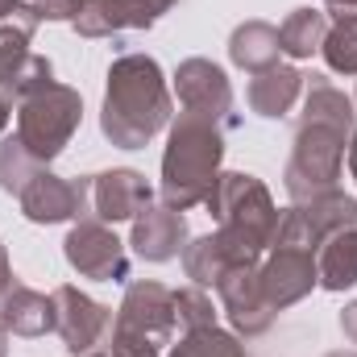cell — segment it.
<instances>
[{
	"label": "cell",
	"instance_id": "36",
	"mask_svg": "<svg viewBox=\"0 0 357 357\" xmlns=\"http://www.w3.org/2000/svg\"><path fill=\"white\" fill-rule=\"evenodd\" d=\"M154 4H158L162 13H167V8H175V0H154Z\"/></svg>",
	"mask_w": 357,
	"mask_h": 357
},
{
	"label": "cell",
	"instance_id": "9",
	"mask_svg": "<svg viewBox=\"0 0 357 357\" xmlns=\"http://www.w3.org/2000/svg\"><path fill=\"white\" fill-rule=\"evenodd\" d=\"M175 91H178V108L199 116V121H212L216 129H237V104H233V88H229V75L212 63V59H187L178 63L175 71Z\"/></svg>",
	"mask_w": 357,
	"mask_h": 357
},
{
	"label": "cell",
	"instance_id": "22",
	"mask_svg": "<svg viewBox=\"0 0 357 357\" xmlns=\"http://www.w3.org/2000/svg\"><path fill=\"white\" fill-rule=\"evenodd\" d=\"M324 33H328V13H320V8H295L278 25V46L291 59H312L324 46Z\"/></svg>",
	"mask_w": 357,
	"mask_h": 357
},
{
	"label": "cell",
	"instance_id": "16",
	"mask_svg": "<svg viewBox=\"0 0 357 357\" xmlns=\"http://www.w3.org/2000/svg\"><path fill=\"white\" fill-rule=\"evenodd\" d=\"M0 328L13 337H46L54 328V299L38 295L25 282H13L0 299Z\"/></svg>",
	"mask_w": 357,
	"mask_h": 357
},
{
	"label": "cell",
	"instance_id": "32",
	"mask_svg": "<svg viewBox=\"0 0 357 357\" xmlns=\"http://www.w3.org/2000/svg\"><path fill=\"white\" fill-rule=\"evenodd\" d=\"M349 175L357 178V133L349 137Z\"/></svg>",
	"mask_w": 357,
	"mask_h": 357
},
{
	"label": "cell",
	"instance_id": "4",
	"mask_svg": "<svg viewBox=\"0 0 357 357\" xmlns=\"http://www.w3.org/2000/svg\"><path fill=\"white\" fill-rule=\"evenodd\" d=\"M208 212L216 216V237L241 258V262H258L274 241L278 229V208L270 199L266 183L245 171H220L212 195H208Z\"/></svg>",
	"mask_w": 357,
	"mask_h": 357
},
{
	"label": "cell",
	"instance_id": "27",
	"mask_svg": "<svg viewBox=\"0 0 357 357\" xmlns=\"http://www.w3.org/2000/svg\"><path fill=\"white\" fill-rule=\"evenodd\" d=\"M29 54H33V50H29ZM29 54H13V50H4V46H0V88H4V91L13 88V75L21 71V63H25ZM8 96H13V91H8Z\"/></svg>",
	"mask_w": 357,
	"mask_h": 357
},
{
	"label": "cell",
	"instance_id": "12",
	"mask_svg": "<svg viewBox=\"0 0 357 357\" xmlns=\"http://www.w3.org/2000/svg\"><path fill=\"white\" fill-rule=\"evenodd\" d=\"M216 291H220V303H225V316L233 320V328L241 333V337H262L274 328V307L266 303V295H262V282H258V262H250V266H233L220 282H216Z\"/></svg>",
	"mask_w": 357,
	"mask_h": 357
},
{
	"label": "cell",
	"instance_id": "34",
	"mask_svg": "<svg viewBox=\"0 0 357 357\" xmlns=\"http://www.w3.org/2000/svg\"><path fill=\"white\" fill-rule=\"evenodd\" d=\"M8 354V333H4V328H0V357Z\"/></svg>",
	"mask_w": 357,
	"mask_h": 357
},
{
	"label": "cell",
	"instance_id": "19",
	"mask_svg": "<svg viewBox=\"0 0 357 357\" xmlns=\"http://www.w3.org/2000/svg\"><path fill=\"white\" fill-rule=\"evenodd\" d=\"M278 54H282V46H278V25H270V21H245V25H237L233 38H229V59H233L241 71H250V75L274 67Z\"/></svg>",
	"mask_w": 357,
	"mask_h": 357
},
{
	"label": "cell",
	"instance_id": "23",
	"mask_svg": "<svg viewBox=\"0 0 357 357\" xmlns=\"http://www.w3.org/2000/svg\"><path fill=\"white\" fill-rule=\"evenodd\" d=\"M42 171H46V167H42V162L21 146V137H17V133L0 142V187H4L8 195H21V191L42 175Z\"/></svg>",
	"mask_w": 357,
	"mask_h": 357
},
{
	"label": "cell",
	"instance_id": "33",
	"mask_svg": "<svg viewBox=\"0 0 357 357\" xmlns=\"http://www.w3.org/2000/svg\"><path fill=\"white\" fill-rule=\"evenodd\" d=\"M17 4H21V0H0V17H4V13H13Z\"/></svg>",
	"mask_w": 357,
	"mask_h": 357
},
{
	"label": "cell",
	"instance_id": "25",
	"mask_svg": "<svg viewBox=\"0 0 357 357\" xmlns=\"http://www.w3.org/2000/svg\"><path fill=\"white\" fill-rule=\"evenodd\" d=\"M171 357H245V349H241V341L233 333L212 324V328L183 333V341L171 349Z\"/></svg>",
	"mask_w": 357,
	"mask_h": 357
},
{
	"label": "cell",
	"instance_id": "30",
	"mask_svg": "<svg viewBox=\"0 0 357 357\" xmlns=\"http://www.w3.org/2000/svg\"><path fill=\"white\" fill-rule=\"evenodd\" d=\"M337 17H349V13H357V0H324Z\"/></svg>",
	"mask_w": 357,
	"mask_h": 357
},
{
	"label": "cell",
	"instance_id": "39",
	"mask_svg": "<svg viewBox=\"0 0 357 357\" xmlns=\"http://www.w3.org/2000/svg\"><path fill=\"white\" fill-rule=\"evenodd\" d=\"M354 108H357V96H354Z\"/></svg>",
	"mask_w": 357,
	"mask_h": 357
},
{
	"label": "cell",
	"instance_id": "6",
	"mask_svg": "<svg viewBox=\"0 0 357 357\" xmlns=\"http://www.w3.org/2000/svg\"><path fill=\"white\" fill-rule=\"evenodd\" d=\"M171 333H175V291L154 278L129 282L112 320L108 349L116 357H158Z\"/></svg>",
	"mask_w": 357,
	"mask_h": 357
},
{
	"label": "cell",
	"instance_id": "14",
	"mask_svg": "<svg viewBox=\"0 0 357 357\" xmlns=\"http://www.w3.org/2000/svg\"><path fill=\"white\" fill-rule=\"evenodd\" d=\"M162 17L154 0H84L79 17L71 21L84 38H116L125 29H150Z\"/></svg>",
	"mask_w": 357,
	"mask_h": 357
},
{
	"label": "cell",
	"instance_id": "3",
	"mask_svg": "<svg viewBox=\"0 0 357 357\" xmlns=\"http://www.w3.org/2000/svg\"><path fill=\"white\" fill-rule=\"evenodd\" d=\"M225 162V129H216L212 121H199L191 112H178L171 121V137H167V154H162V204L167 208H195L208 204L216 178Z\"/></svg>",
	"mask_w": 357,
	"mask_h": 357
},
{
	"label": "cell",
	"instance_id": "10",
	"mask_svg": "<svg viewBox=\"0 0 357 357\" xmlns=\"http://www.w3.org/2000/svg\"><path fill=\"white\" fill-rule=\"evenodd\" d=\"M50 299H54V333L63 337V345H67L75 357L96 354V349L108 345L112 320H116L112 307L96 303L91 295H84V291L71 287V282H63Z\"/></svg>",
	"mask_w": 357,
	"mask_h": 357
},
{
	"label": "cell",
	"instance_id": "35",
	"mask_svg": "<svg viewBox=\"0 0 357 357\" xmlns=\"http://www.w3.org/2000/svg\"><path fill=\"white\" fill-rule=\"evenodd\" d=\"M84 357H116L112 349H96V354H84Z\"/></svg>",
	"mask_w": 357,
	"mask_h": 357
},
{
	"label": "cell",
	"instance_id": "13",
	"mask_svg": "<svg viewBox=\"0 0 357 357\" xmlns=\"http://www.w3.org/2000/svg\"><path fill=\"white\" fill-rule=\"evenodd\" d=\"M129 245L146 262H171V258H178L187 250V216L178 208H167V204H150L133 220Z\"/></svg>",
	"mask_w": 357,
	"mask_h": 357
},
{
	"label": "cell",
	"instance_id": "11",
	"mask_svg": "<svg viewBox=\"0 0 357 357\" xmlns=\"http://www.w3.org/2000/svg\"><path fill=\"white\" fill-rule=\"evenodd\" d=\"M63 254L71 270H79L84 278L96 282H125L129 278V254H125V241L104 225V220H79L71 225L67 241H63Z\"/></svg>",
	"mask_w": 357,
	"mask_h": 357
},
{
	"label": "cell",
	"instance_id": "7",
	"mask_svg": "<svg viewBox=\"0 0 357 357\" xmlns=\"http://www.w3.org/2000/svg\"><path fill=\"white\" fill-rule=\"evenodd\" d=\"M79 121H84V100H79V91L67 88V84H46V88H38L33 96L21 100L17 137H21V146L46 167V162H54V158L71 146Z\"/></svg>",
	"mask_w": 357,
	"mask_h": 357
},
{
	"label": "cell",
	"instance_id": "1",
	"mask_svg": "<svg viewBox=\"0 0 357 357\" xmlns=\"http://www.w3.org/2000/svg\"><path fill=\"white\" fill-rule=\"evenodd\" d=\"M303 91H307L303 112L295 121L291 158L282 171V187H287L291 204H303V199L337 187L357 121L354 100L337 84H328V75H312V79L303 75Z\"/></svg>",
	"mask_w": 357,
	"mask_h": 357
},
{
	"label": "cell",
	"instance_id": "18",
	"mask_svg": "<svg viewBox=\"0 0 357 357\" xmlns=\"http://www.w3.org/2000/svg\"><path fill=\"white\" fill-rule=\"evenodd\" d=\"M316 274L324 291H349L357 287V229L328 233L316 245Z\"/></svg>",
	"mask_w": 357,
	"mask_h": 357
},
{
	"label": "cell",
	"instance_id": "24",
	"mask_svg": "<svg viewBox=\"0 0 357 357\" xmlns=\"http://www.w3.org/2000/svg\"><path fill=\"white\" fill-rule=\"evenodd\" d=\"M328 71L337 75H357V13L349 17H337L324 33V46H320Z\"/></svg>",
	"mask_w": 357,
	"mask_h": 357
},
{
	"label": "cell",
	"instance_id": "8",
	"mask_svg": "<svg viewBox=\"0 0 357 357\" xmlns=\"http://www.w3.org/2000/svg\"><path fill=\"white\" fill-rule=\"evenodd\" d=\"M79 183V220H104V225H116V220H137L154 191L142 171H129V167H116V171H100V175H84Z\"/></svg>",
	"mask_w": 357,
	"mask_h": 357
},
{
	"label": "cell",
	"instance_id": "31",
	"mask_svg": "<svg viewBox=\"0 0 357 357\" xmlns=\"http://www.w3.org/2000/svg\"><path fill=\"white\" fill-rule=\"evenodd\" d=\"M8 112H13V96H8V91L0 88V129L8 125Z\"/></svg>",
	"mask_w": 357,
	"mask_h": 357
},
{
	"label": "cell",
	"instance_id": "37",
	"mask_svg": "<svg viewBox=\"0 0 357 357\" xmlns=\"http://www.w3.org/2000/svg\"><path fill=\"white\" fill-rule=\"evenodd\" d=\"M328 357H357V349H349V354H345V349H341V354H328Z\"/></svg>",
	"mask_w": 357,
	"mask_h": 357
},
{
	"label": "cell",
	"instance_id": "29",
	"mask_svg": "<svg viewBox=\"0 0 357 357\" xmlns=\"http://www.w3.org/2000/svg\"><path fill=\"white\" fill-rule=\"evenodd\" d=\"M17 278H13V266H8V254H4V245H0V299H4V291L13 287Z\"/></svg>",
	"mask_w": 357,
	"mask_h": 357
},
{
	"label": "cell",
	"instance_id": "38",
	"mask_svg": "<svg viewBox=\"0 0 357 357\" xmlns=\"http://www.w3.org/2000/svg\"><path fill=\"white\" fill-rule=\"evenodd\" d=\"M29 4H42V0H29Z\"/></svg>",
	"mask_w": 357,
	"mask_h": 357
},
{
	"label": "cell",
	"instance_id": "15",
	"mask_svg": "<svg viewBox=\"0 0 357 357\" xmlns=\"http://www.w3.org/2000/svg\"><path fill=\"white\" fill-rule=\"evenodd\" d=\"M17 199H21L25 220H33V225L79 220V183L75 178H59V175H50V171H42Z\"/></svg>",
	"mask_w": 357,
	"mask_h": 357
},
{
	"label": "cell",
	"instance_id": "26",
	"mask_svg": "<svg viewBox=\"0 0 357 357\" xmlns=\"http://www.w3.org/2000/svg\"><path fill=\"white\" fill-rule=\"evenodd\" d=\"M175 324H183V333H195V328H212L216 324V307L208 299L204 287H183L175 291Z\"/></svg>",
	"mask_w": 357,
	"mask_h": 357
},
{
	"label": "cell",
	"instance_id": "5",
	"mask_svg": "<svg viewBox=\"0 0 357 357\" xmlns=\"http://www.w3.org/2000/svg\"><path fill=\"white\" fill-rule=\"evenodd\" d=\"M316 245H320V237L307 229V220H303V212L295 204L287 212H278V229H274V241L266 250V262L258 266L262 295H266V303L274 312L299 303L320 282V274H316Z\"/></svg>",
	"mask_w": 357,
	"mask_h": 357
},
{
	"label": "cell",
	"instance_id": "17",
	"mask_svg": "<svg viewBox=\"0 0 357 357\" xmlns=\"http://www.w3.org/2000/svg\"><path fill=\"white\" fill-rule=\"evenodd\" d=\"M299 91H303V75H299L295 67H287V63H274L266 71H254V75H250L245 100H250V108H254L258 116L278 121V116H287V112L295 108Z\"/></svg>",
	"mask_w": 357,
	"mask_h": 357
},
{
	"label": "cell",
	"instance_id": "2",
	"mask_svg": "<svg viewBox=\"0 0 357 357\" xmlns=\"http://www.w3.org/2000/svg\"><path fill=\"white\" fill-rule=\"evenodd\" d=\"M171 88L150 54H121L108 67V88L100 108V133L121 150L150 146L171 125Z\"/></svg>",
	"mask_w": 357,
	"mask_h": 357
},
{
	"label": "cell",
	"instance_id": "28",
	"mask_svg": "<svg viewBox=\"0 0 357 357\" xmlns=\"http://www.w3.org/2000/svg\"><path fill=\"white\" fill-rule=\"evenodd\" d=\"M341 333H345V341H349V345H357V299L341 312Z\"/></svg>",
	"mask_w": 357,
	"mask_h": 357
},
{
	"label": "cell",
	"instance_id": "20",
	"mask_svg": "<svg viewBox=\"0 0 357 357\" xmlns=\"http://www.w3.org/2000/svg\"><path fill=\"white\" fill-rule=\"evenodd\" d=\"M233 266H250V262H241L216 233L195 237V241L183 250V270H187V278H191L195 287H216Z\"/></svg>",
	"mask_w": 357,
	"mask_h": 357
},
{
	"label": "cell",
	"instance_id": "21",
	"mask_svg": "<svg viewBox=\"0 0 357 357\" xmlns=\"http://www.w3.org/2000/svg\"><path fill=\"white\" fill-rule=\"evenodd\" d=\"M295 208L303 212L307 229H312L320 241H324L328 233L357 229V199L345 195L341 187H333V191H324V195H312V199H303V204H295Z\"/></svg>",
	"mask_w": 357,
	"mask_h": 357
}]
</instances>
